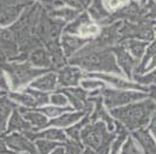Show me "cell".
I'll return each mask as SVG.
<instances>
[{
	"mask_svg": "<svg viewBox=\"0 0 156 154\" xmlns=\"http://www.w3.org/2000/svg\"><path fill=\"white\" fill-rule=\"evenodd\" d=\"M115 137L117 133L108 131L103 122L86 124L80 132V141L97 154H110L111 142Z\"/></svg>",
	"mask_w": 156,
	"mask_h": 154,
	"instance_id": "obj_1",
	"label": "cell"
},
{
	"mask_svg": "<svg viewBox=\"0 0 156 154\" xmlns=\"http://www.w3.org/2000/svg\"><path fill=\"white\" fill-rule=\"evenodd\" d=\"M150 114V109L148 105L139 104V105H130L122 109H115L112 111V116L119 119L125 124V128L128 130H133L142 126L148 121V116Z\"/></svg>",
	"mask_w": 156,
	"mask_h": 154,
	"instance_id": "obj_2",
	"label": "cell"
},
{
	"mask_svg": "<svg viewBox=\"0 0 156 154\" xmlns=\"http://www.w3.org/2000/svg\"><path fill=\"white\" fill-rule=\"evenodd\" d=\"M2 140L5 141L7 147H9L16 152H26L29 154H39L36 146L27 138L26 136L21 133H11L8 136H4Z\"/></svg>",
	"mask_w": 156,
	"mask_h": 154,
	"instance_id": "obj_3",
	"label": "cell"
},
{
	"mask_svg": "<svg viewBox=\"0 0 156 154\" xmlns=\"http://www.w3.org/2000/svg\"><path fill=\"white\" fill-rule=\"evenodd\" d=\"M34 130V126H32L29 123H27L21 116L19 112H14L13 116L11 117L9 123H8V126L6 129V132L5 133H11V132H20L23 136L30 133Z\"/></svg>",
	"mask_w": 156,
	"mask_h": 154,
	"instance_id": "obj_4",
	"label": "cell"
},
{
	"mask_svg": "<svg viewBox=\"0 0 156 154\" xmlns=\"http://www.w3.org/2000/svg\"><path fill=\"white\" fill-rule=\"evenodd\" d=\"M26 137L29 139V140H36V139H48V140H52V141H64L66 142L68 139H66V136L65 133L59 130V129L52 128V129H48V130H44L42 132H30L26 135Z\"/></svg>",
	"mask_w": 156,
	"mask_h": 154,
	"instance_id": "obj_5",
	"label": "cell"
},
{
	"mask_svg": "<svg viewBox=\"0 0 156 154\" xmlns=\"http://www.w3.org/2000/svg\"><path fill=\"white\" fill-rule=\"evenodd\" d=\"M83 116V112H75V114H65L52 119L50 122V125L57 126V128H68L72 124L77 122L78 119Z\"/></svg>",
	"mask_w": 156,
	"mask_h": 154,
	"instance_id": "obj_6",
	"label": "cell"
},
{
	"mask_svg": "<svg viewBox=\"0 0 156 154\" xmlns=\"http://www.w3.org/2000/svg\"><path fill=\"white\" fill-rule=\"evenodd\" d=\"M134 138L136 139L141 146L144 148L146 153L147 154H156L155 153V146H154V142L151 140V138L149 137V135L143 131V130H139L136 132H134Z\"/></svg>",
	"mask_w": 156,
	"mask_h": 154,
	"instance_id": "obj_7",
	"label": "cell"
},
{
	"mask_svg": "<svg viewBox=\"0 0 156 154\" xmlns=\"http://www.w3.org/2000/svg\"><path fill=\"white\" fill-rule=\"evenodd\" d=\"M25 119H28L32 125H34V130H40V129H44L48 125V119L47 117L41 115L39 112H29L26 111L25 112Z\"/></svg>",
	"mask_w": 156,
	"mask_h": 154,
	"instance_id": "obj_8",
	"label": "cell"
},
{
	"mask_svg": "<svg viewBox=\"0 0 156 154\" xmlns=\"http://www.w3.org/2000/svg\"><path fill=\"white\" fill-rule=\"evenodd\" d=\"M62 144H58L56 141L48 140V139H36L35 146L37 148L39 154H50L56 147L61 146Z\"/></svg>",
	"mask_w": 156,
	"mask_h": 154,
	"instance_id": "obj_9",
	"label": "cell"
},
{
	"mask_svg": "<svg viewBox=\"0 0 156 154\" xmlns=\"http://www.w3.org/2000/svg\"><path fill=\"white\" fill-rule=\"evenodd\" d=\"M12 104L9 102L1 101L0 102V135L5 133L7 129V117L11 112L12 109Z\"/></svg>",
	"mask_w": 156,
	"mask_h": 154,
	"instance_id": "obj_10",
	"label": "cell"
},
{
	"mask_svg": "<svg viewBox=\"0 0 156 154\" xmlns=\"http://www.w3.org/2000/svg\"><path fill=\"white\" fill-rule=\"evenodd\" d=\"M89 121H91V119L90 118H85L83 122H80L77 125H73V126H70V128L66 129V135L69 136L70 140L76 141V142H82L80 141V132H82V129L87 124Z\"/></svg>",
	"mask_w": 156,
	"mask_h": 154,
	"instance_id": "obj_11",
	"label": "cell"
},
{
	"mask_svg": "<svg viewBox=\"0 0 156 154\" xmlns=\"http://www.w3.org/2000/svg\"><path fill=\"white\" fill-rule=\"evenodd\" d=\"M139 97V95H135V94H124V95H117V96H107V105L108 107H114L117 104H121V103H125L129 100H133L135 97Z\"/></svg>",
	"mask_w": 156,
	"mask_h": 154,
	"instance_id": "obj_12",
	"label": "cell"
},
{
	"mask_svg": "<svg viewBox=\"0 0 156 154\" xmlns=\"http://www.w3.org/2000/svg\"><path fill=\"white\" fill-rule=\"evenodd\" d=\"M63 146L65 147V154H80L83 149L82 142H76L72 140H68Z\"/></svg>",
	"mask_w": 156,
	"mask_h": 154,
	"instance_id": "obj_13",
	"label": "cell"
},
{
	"mask_svg": "<svg viewBox=\"0 0 156 154\" xmlns=\"http://www.w3.org/2000/svg\"><path fill=\"white\" fill-rule=\"evenodd\" d=\"M120 154H141V153H140V151H139V148H137L136 144L134 142V140L132 138H128L126 140V142H125V145L122 146V149H121Z\"/></svg>",
	"mask_w": 156,
	"mask_h": 154,
	"instance_id": "obj_14",
	"label": "cell"
},
{
	"mask_svg": "<svg viewBox=\"0 0 156 154\" xmlns=\"http://www.w3.org/2000/svg\"><path fill=\"white\" fill-rule=\"evenodd\" d=\"M78 32L83 36H89V35H96L99 32V28L96 25H82Z\"/></svg>",
	"mask_w": 156,
	"mask_h": 154,
	"instance_id": "obj_15",
	"label": "cell"
},
{
	"mask_svg": "<svg viewBox=\"0 0 156 154\" xmlns=\"http://www.w3.org/2000/svg\"><path fill=\"white\" fill-rule=\"evenodd\" d=\"M54 80H55V78L52 75H49V77H46L39 80L36 84H34V86L39 87L41 89H49V88H52V86H54V82H55Z\"/></svg>",
	"mask_w": 156,
	"mask_h": 154,
	"instance_id": "obj_16",
	"label": "cell"
},
{
	"mask_svg": "<svg viewBox=\"0 0 156 154\" xmlns=\"http://www.w3.org/2000/svg\"><path fill=\"white\" fill-rule=\"evenodd\" d=\"M69 108H56V107H47V108H42L41 111L44 115L49 116V117H57L58 115H61L63 111L68 110Z\"/></svg>",
	"mask_w": 156,
	"mask_h": 154,
	"instance_id": "obj_17",
	"label": "cell"
},
{
	"mask_svg": "<svg viewBox=\"0 0 156 154\" xmlns=\"http://www.w3.org/2000/svg\"><path fill=\"white\" fill-rule=\"evenodd\" d=\"M16 99H18V101H20V102L23 103V104H26V105H29V107H33V105L36 104L35 101H33L32 99L28 96H15V100Z\"/></svg>",
	"mask_w": 156,
	"mask_h": 154,
	"instance_id": "obj_18",
	"label": "cell"
},
{
	"mask_svg": "<svg viewBox=\"0 0 156 154\" xmlns=\"http://www.w3.org/2000/svg\"><path fill=\"white\" fill-rule=\"evenodd\" d=\"M51 101H52V103H55V104H57V105H64L65 103H66L65 97L62 96V95H54V96L51 97Z\"/></svg>",
	"mask_w": 156,
	"mask_h": 154,
	"instance_id": "obj_19",
	"label": "cell"
},
{
	"mask_svg": "<svg viewBox=\"0 0 156 154\" xmlns=\"http://www.w3.org/2000/svg\"><path fill=\"white\" fill-rule=\"evenodd\" d=\"M128 0H108V4H110V6L112 8H115V7H119L121 6V5H124L126 4Z\"/></svg>",
	"mask_w": 156,
	"mask_h": 154,
	"instance_id": "obj_20",
	"label": "cell"
},
{
	"mask_svg": "<svg viewBox=\"0 0 156 154\" xmlns=\"http://www.w3.org/2000/svg\"><path fill=\"white\" fill-rule=\"evenodd\" d=\"M7 153H9V152H7L5 141L2 140V139H0V154H7Z\"/></svg>",
	"mask_w": 156,
	"mask_h": 154,
	"instance_id": "obj_21",
	"label": "cell"
},
{
	"mask_svg": "<svg viewBox=\"0 0 156 154\" xmlns=\"http://www.w3.org/2000/svg\"><path fill=\"white\" fill-rule=\"evenodd\" d=\"M83 86H84L85 88H94V87L99 86V84L92 82V81H85V82H83Z\"/></svg>",
	"mask_w": 156,
	"mask_h": 154,
	"instance_id": "obj_22",
	"label": "cell"
},
{
	"mask_svg": "<svg viewBox=\"0 0 156 154\" xmlns=\"http://www.w3.org/2000/svg\"><path fill=\"white\" fill-rule=\"evenodd\" d=\"M50 154H65V151L63 147H61V146H58V147H56L54 151H52Z\"/></svg>",
	"mask_w": 156,
	"mask_h": 154,
	"instance_id": "obj_23",
	"label": "cell"
},
{
	"mask_svg": "<svg viewBox=\"0 0 156 154\" xmlns=\"http://www.w3.org/2000/svg\"><path fill=\"white\" fill-rule=\"evenodd\" d=\"M83 154H97L93 149H91V148H85L84 151H83Z\"/></svg>",
	"mask_w": 156,
	"mask_h": 154,
	"instance_id": "obj_24",
	"label": "cell"
},
{
	"mask_svg": "<svg viewBox=\"0 0 156 154\" xmlns=\"http://www.w3.org/2000/svg\"><path fill=\"white\" fill-rule=\"evenodd\" d=\"M150 129H151L153 133H154V135H155V137H156V119L153 123H151V128H150Z\"/></svg>",
	"mask_w": 156,
	"mask_h": 154,
	"instance_id": "obj_25",
	"label": "cell"
},
{
	"mask_svg": "<svg viewBox=\"0 0 156 154\" xmlns=\"http://www.w3.org/2000/svg\"><path fill=\"white\" fill-rule=\"evenodd\" d=\"M7 154H13V153H11V152H9V153H7Z\"/></svg>",
	"mask_w": 156,
	"mask_h": 154,
	"instance_id": "obj_26",
	"label": "cell"
}]
</instances>
